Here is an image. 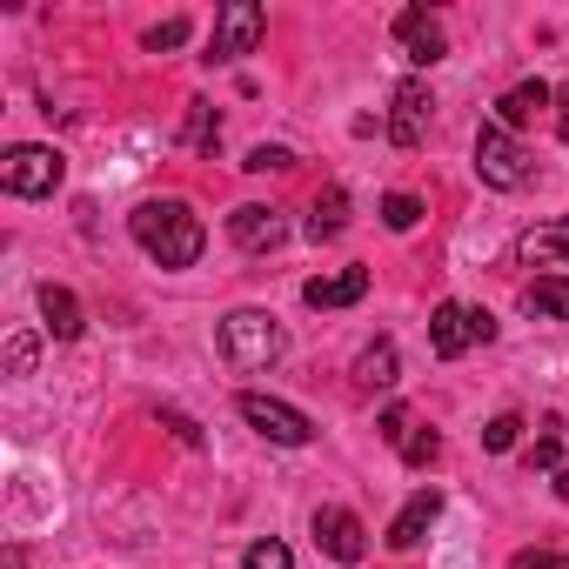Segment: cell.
Wrapping results in <instances>:
<instances>
[{
  "label": "cell",
  "instance_id": "cell-18",
  "mask_svg": "<svg viewBox=\"0 0 569 569\" xmlns=\"http://www.w3.org/2000/svg\"><path fill=\"white\" fill-rule=\"evenodd\" d=\"M522 309L542 322H569V274H536L522 289Z\"/></svg>",
  "mask_w": 569,
  "mask_h": 569
},
{
  "label": "cell",
  "instance_id": "cell-6",
  "mask_svg": "<svg viewBox=\"0 0 569 569\" xmlns=\"http://www.w3.org/2000/svg\"><path fill=\"white\" fill-rule=\"evenodd\" d=\"M61 174H68L61 148H41V141H21V148H8V161H0V188L21 194V201L54 194V188H61Z\"/></svg>",
  "mask_w": 569,
  "mask_h": 569
},
{
  "label": "cell",
  "instance_id": "cell-21",
  "mask_svg": "<svg viewBox=\"0 0 569 569\" xmlns=\"http://www.w3.org/2000/svg\"><path fill=\"white\" fill-rule=\"evenodd\" d=\"M396 456H402L409 469H429V462L442 456V436H436V429H416V422H409V429H402V442H396Z\"/></svg>",
  "mask_w": 569,
  "mask_h": 569
},
{
  "label": "cell",
  "instance_id": "cell-19",
  "mask_svg": "<svg viewBox=\"0 0 569 569\" xmlns=\"http://www.w3.org/2000/svg\"><path fill=\"white\" fill-rule=\"evenodd\" d=\"M349 228V194L342 188H322L316 208H309V241H336Z\"/></svg>",
  "mask_w": 569,
  "mask_h": 569
},
{
  "label": "cell",
  "instance_id": "cell-13",
  "mask_svg": "<svg viewBox=\"0 0 569 569\" xmlns=\"http://www.w3.org/2000/svg\"><path fill=\"white\" fill-rule=\"evenodd\" d=\"M516 261L522 268H569V214L562 221H542V228H522Z\"/></svg>",
  "mask_w": 569,
  "mask_h": 569
},
{
  "label": "cell",
  "instance_id": "cell-8",
  "mask_svg": "<svg viewBox=\"0 0 569 569\" xmlns=\"http://www.w3.org/2000/svg\"><path fill=\"white\" fill-rule=\"evenodd\" d=\"M429 114H436L429 81H402V88H396V101H389V141H396V148H422Z\"/></svg>",
  "mask_w": 569,
  "mask_h": 569
},
{
  "label": "cell",
  "instance_id": "cell-4",
  "mask_svg": "<svg viewBox=\"0 0 569 569\" xmlns=\"http://www.w3.org/2000/svg\"><path fill=\"white\" fill-rule=\"evenodd\" d=\"M268 34V8L261 0H228V8L214 14V34H208V68H228V61H241V54H254V41Z\"/></svg>",
  "mask_w": 569,
  "mask_h": 569
},
{
  "label": "cell",
  "instance_id": "cell-12",
  "mask_svg": "<svg viewBox=\"0 0 569 569\" xmlns=\"http://www.w3.org/2000/svg\"><path fill=\"white\" fill-rule=\"evenodd\" d=\"M362 296H369V268H336V274H309L302 281L309 309H356Z\"/></svg>",
  "mask_w": 569,
  "mask_h": 569
},
{
  "label": "cell",
  "instance_id": "cell-27",
  "mask_svg": "<svg viewBox=\"0 0 569 569\" xmlns=\"http://www.w3.org/2000/svg\"><path fill=\"white\" fill-rule=\"evenodd\" d=\"M188 41V21H161V28H148V54H168V48H181Z\"/></svg>",
  "mask_w": 569,
  "mask_h": 569
},
{
  "label": "cell",
  "instance_id": "cell-23",
  "mask_svg": "<svg viewBox=\"0 0 569 569\" xmlns=\"http://www.w3.org/2000/svg\"><path fill=\"white\" fill-rule=\"evenodd\" d=\"M382 221H389L396 234H409V228L422 221V201H416V194H382Z\"/></svg>",
  "mask_w": 569,
  "mask_h": 569
},
{
  "label": "cell",
  "instance_id": "cell-32",
  "mask_svg": "<svg viewBox=\"0 0 569 569\" xmlns=\"http://www.w3.org/2000/svg\"><path fill=\"white\" fill-rule=\"evenodd\" d=\"M556 496H562V502H569V469H556Z\"/></svg>",
  "mask_w": 569,
  "mask_h": 569
},
{
  "label": "cell",
  "instance_id": "cell-28",
  "mask_svg": "<svg viewBox=\"0 0 569 569\" xmlns=\"http://www.w3.org/2000/svg\"><path fill=\"white\" fill-rule=\"evenodd\" d=\"M8 369H14V376H34V336H14V342H8Z\"/></svg>",
  "mask_w": 569,
  "mask_h": 569
},
{
  "label": "cell",
  "instance_id": "cell-20",
  "mask_svg": "<svg viewBox=\"0 0 569 569\" xmlns=\"http://www.w3.org/2000/svg\"><path fill=\"white\" fill-rule=\"evenodd\" d=\"M181 141H188L194 154H208V148L221 141V114H214V101H188V128H181Z\"/></svg>",
  "mask_w": 569,
  "mask_h": 569
},
{
  "label": "cell",
  "instance_id": "cell-15",
  "mask_svg": "<svg viewBox=\"0 0 569 569\" xmlns=\"http://www.w3.org/2000/svg\"><path fill=\"white\" fill-rule=\"evenodd\" d=\"M549 101H556V94H549L542 81H516V88H509V94L496 101V121H502V128L516 134V128H529V121H536V114H542Z\"/></svg>",
  "mask_w": 569,
  "mask_h": 569
},
{
  "label": "cell",
  "instance_id": "cell-5",
  "mask_svg": "<svg viewBox=\"0 0 569 569\" xmlns=\"http://www.w3.org/2000/svg\"><path fill=\"white\" fill-rule=\"evenodd\" d=\"M234 409H241V422H248L261 442H274V449H309V442H316V422H309L296 402H274V396H254V389H248Z\"/></svg>",
  "mask_w": 569,
  "mask_h": 569
},
{
  "label": "cell",
  "instance_id": "cell-31",
  "mask_svg": "<svg viewBox=\"0 0 569 569\" xmlns=\"http://www.w3.org/2000/svg\"><path fill=\"white\" fill-rule=\"evenodd\" d=\"M402 429H409V409H402V402H396V409H382V436H389V442H402Z\"/></svg>",
  "mask_w": 569,
  "mask_h": 569
},
{
  "label": "cell",
  "instance_id": "cell-33",
  "mask_svg": "<svg viewBox=\"0 0 569 569\" xmlns=\"http://www.w3.org/2000/svg\"><path fill=\"white\" fill-rule=\"evenodd\" d=\"M556 134H562V141H569V101H562V114H556Z\"/></svg>",
  "mask_w": 569,
  "mask_h": 569
},
{
  "label": "cell",
  "instance_id": "cell-7",
  "mask_svg": "<svg viewBox=\"0 0 569 569\" xmlns=\"http://www.w3.org/2000/svg\"><path fill=\"white\" fill-rule=\"evenodd\" d=\"M476 342H496V316H489V309L442 302V309L429 316V349H436L442 362H456V356H462V349H476Z\"/></svg>",
  "mask_w": 569,
  "mask_h": 569
},
{
  "label": "cell",
  "instance_id": "cell-26",
  "mask_svg": "<svg viewBox=\"0 0 569 569\" xmlns=\"http://www.w3.org/2000/svg\"><path fill=\"white\" fill-rule=\"evenodd\" d=\"M562 422H542V436H536V449H529V469H562V436H556Z\"/></svg>",
  "mask_w": 569,
  "mask_h": 569
},
{
  "label": "cell",
  "instance_id": "cell-11",
  "mask_svg": "<svg viewBox=\"0 0 569 569\" xmlns=\"http://www.w3.org/2000/svg\"><path fill=\"white\" fill-rule=\"evenodd\" d=\"M316 542L329 562H362L369 556V529L356 509H316Z\"/></svg>",
  "mask_w": 569,
  "mask_h": 569
},
{
  "label": "cell",
  "instance_id": "cell-24",
  "mask_svg": "<svg viewBox=\"0 0 569 569\" xmlns=\"http://www.w3.org/2000/svg\"><path fill=\"white\" fill-rule=\"evenodd\" d=\"M241 168H248V174H281V168H296V154H289V148H274V141H261V148H248Z\"/></svg>",
  "mask_w": 569,
  "mask_h": 569
},
{
  "label": "cell",
  "instance_id": "cell-10",
  "mask_svg": "<svg viewBox=\"0 0 569 569\" xmlns=\"http://www.w3.org/2000/svg\"><path fill=\"white\" fill-rule=\"evenodd\" d=\"M396 48H402V61H416V68H436V61L449 54L442 21H436L429 8H402V14H396Z\"/></svg>",
  "mask_w": 569,
  "mask_h": 569
},
{
  "label": "cell",
  "instance_id": "cell-22",
  "mask_svg": "<svg viewBox=\"0 0 569 569\" xmlns=\"http://www.w3.org/2000/svg\"><path fill=\"white\" fill-rule=\"evenodd\" d=\"M241 569H296V556H289V542H281V536H261V542L241 549Z\"/></svg>",
  "mask_w": 569,
  "mask_h": 569
},
{
  "label": "cell",
  "instance_id": "cell-30",
  "mask_svg": "<svg viewBox=\"0 0 569 569\" xmlns=\"http://www.w3.org/2000/svg\"><path fill=\"white\" fill-rule=\"evenodd\" d=\"M509 569H569V556H542V549H522Z\"/></svg>",
  "mask_w": 569,
  "mask_h": 569
},
{
  "label": "cell",
  "instance_id": "cell-14",
  "mask_svg": "<svg viewBox=\"0 0 569 569\" xmlns=\"http://www.w3.org/2000/svg\"><path fill=\"white\" fill-rule=\"evenodd\" d=\"M436 516H442V496H436V489H416V496L402 502V516L389 522V549H402V556H409V549L436 529Z\"/></svg>",
  "mask_w": 569,
  "mask_h": 569
},
{
  "label": "cell",
  "instance_id": "cell-25",
  "mask_svg": "<svg viewBox=\"0 0 569 569\" xmlns=\"http://www.w3.org/2000/svg\"><path fill=\"white\" fill-rule=\"evenodd\" d=\"M516 436H522V416H496V422L482 429V449H489V456H509Z\"/></svg>",
  "mask_w": 569,
  "mask_h": 569
},
{
  "label": "cell",
  "instance_id": "cell-3",
  "mask_svg": "<svg viewBox=\"0 0 569 569\" xmlns=\"http://www.w3.org/2000/svg\"><path fill=\"white\" fill-rule=\"evenodd\" d=\"M476 174H482V188L516 194V188L536 181V161H529V148H522L502 121H482V128H476Z\"/></svg>",
  "mask_w": 569,
  "mask_h": 569
},
{
  "label": "cell",
  "instance_id": "cell-9",
  "mask_svg": "<svg viewBox=\"0 0 569 569\" xmlns=\"http://www.w3.org/2000/svg\"><path fill=\"white\" fill-rule=\"evenodd\" d=\"M228 241L248 248V254H274L281 241H289V221H281L274 208H261V201H241V208L228 214Z\"/></svg>",
  "mask_w": 569,
  "mask_h": 569
},
{
  "label": "cell",
  "instance_id": "cell-1",
  "mask_svg": "<svg viewBox=\"0 0 569 569\" xmlns=\"http://www.w3.org/2000/svg\"><path fill=\"white\" fill-rule=\"evenodd\" d=\"M128 234H134V241H141V254H154L161 268H194V261H201V248H208L201 214H194L188 201H174V194L141 201V208L128 214Z\"/></svg>",
  "mask_w": 569,
  "mask_h": 569
},
{
  "label": "cell",
  "instance_id": "cell-16",
  "mask_svg": "<svg viewBox=\"0 0 569 569\" xmlns=\"http://www.w3.org/2000/svg\"><path fill=\"white\" fill-rule=\"evenodd\" d=\"M41 316H48V336L54 342H81V329H88L81 322V302L61 289V281H48V289H41Z\"/></svg>",
  "mask_w": 569,
  "mask_h": 569
},
{
  "label": "cell",
  "instance_id": "cell-29",
  "mask_svg": "<svg viewBox=\"0 0 569 569\" xmlns=\"http://www.w3.org/2000/svg\"><path fill=\"white\" fill-rule=\"evenodd\" d=\"M161 429H174V442H188V449H201V429L181 416V409H161Z\"/></svg>",
  "mask_w": 569,
  "mask_h": 569
},
{
  "label": "cell",
  "instance_id": "cell-17",
  "mask_svg": "<svg viewBox=\"0 0 569 569\" xmlns=\"http://www.w3.org/2000/svg\"><path fill=\"white\" fill-rule=\"evenodd\" d=\"M396 369H402V362H396V342L376 336V342L356 356V389H369V396H376V389H396Z\"/></svg>",
  "mask_w": 569,
  "mask_h": 569
},
{
  "label": "cell",
  "instance_id": "cell-2",
  "mask_svg": "<svg viewBox=\"0 0 569 569\" xmlns=\"http://www.w3.org/2000/svg\"><path fill=\"white\" fill-rule=\"evenodd\" d=\"M281 349H289V336H281V322H274L268 309H234V316H221V356H228V369L261 376V369L281 362Z\"/></svg>",
  "mask_w": 569,
  "mask_h": 569
}]
</instances>
